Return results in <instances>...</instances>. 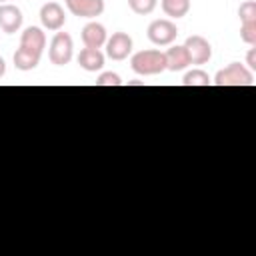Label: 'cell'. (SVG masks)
<instances>
[{
	"label": "cell",
	"instance_id": "obj_9",
	"mask_svg": "<svg viewBox=\"0 0 256 256\" xmlns=\"http://www.w3.org/2000/svg\"><path fill=\"white\" fill-rule=\"evenodd\" d=\"M66 8L78 18H96L104 12V0H64Z\"/></svg>",
	"mask_w": 256,
	"mask_h": 256
},
{
	"label": "cell",
	"instance_id": "obj_15",
	"mask_svg": "<svg viewBox=\"0 0 256 256\" xmlns=\"http://www.w3.org/2000/svg\"><path fill=\"white\" fill-rule=\"evenodd\" d=\"M160 2L164 14L170 18H182L190 10V0H160Z\"/></svg>",
	"mask_w": 256,
	"mask_h": 256
},
{
	"label": "cell",
	"instance_id": "obj_12",
	"mask_svg": "<svg viewBox=\"0 0 256 256\" xmlns=\"http://www.w3.org/2000/svg\"><path fill=\"white\" fill-rule=\"evenodd\" d=\"M104 60L106 56L100 52V48H82L80 54H78V64L80 68H84L86 72H96V70H102L104 66Z\"/></svg>",
	"mask_w": 256,
	"mask_h": 256
},
{
	"label": "cell",
	"instance_id": "obj_1",
	"mask_svg": "<svg viewBox=\"0 0 256 256\" xmlns=\"http://www.w3.org/2000/svg\"><path fill=\"white\" fill-rule=\"evenodd\" d=\"M130 66L140 76H156L166 70V56L160 50H140L130 58Z\"/></svg>",
	"mask_w": 256,
	"mask_h": 256
},
{
	"label": "cell",
	"instance_id": "obj_21",
	"mask_svg": "<svg viewBox=\"0 0 256 256\" xmlns=\"http://www.w3.org/2000/svg\"><path fill=\"white\" fill-rule=\"evenodd\" d=\"M246 64H248V70H256V48H250L248 54H246Z\"/></svg>",
	"mask_w": 256,
	"mask_h": 256
},
{
	"label": "cell",
	"instance_id": "obj_6",
	"mask_svg": "<svg viewBox=\"0 0 256 256\" xmlns=\"http://www.w3.org/2000/svg\"><path fill=\"white\" fill-rule=\"evenodd\" d=\"M40 22L46 30H54L58 32L64 24H66V14L64 8L58 2H46L40 8Z\"/></svg>",
	"mask_w": 256,
	"mask_h": 256
},
{
	"label": "cell",
	"instance_id": "obj_17",
	"mask_svg": "<svg viewBox=\"0 0 256 256\" xmlns=\"http://www.w3.org/2000/svg\"><path fill=\"white\" fill-rule=\"evenodd\" d=\"M158 0H128V6L132 12L140 14V16H146V14H152L154 8H156Z\"/></svg>",
	"mask_w": 256,
	"mask_h": 256
},
{
	"label": "cell",
	"instance_id": "obj_18",
	"mask_svg": "<svg viewBox=\"0 0 256 256\" xmlns=\"http://www.w3.org/2000/svg\"><path fill=\"white\" fill-rule=\"evenodd\" d=\"M238 16L240 22H256V2L254 0H246L238 6Z\"/></svg>",
	"mask_w": 256,
	"mask_h": 256
},
{
	"label": "cell",
	"instance_id": "obj_16",
	"mask_svg": "<svg viewBox=\"0 0 256 256\" xmlns=\"http://www.w3.org/2000/svg\"><path fill=\"white\" fill-rule=\"evenodd\" d=\"M182 84L184 86H210L212 78L208 76V72H204L200 68H194V70L186 72V76L182 78Z\"/></svg>",
	"mask_w": 256,
	"mask_h": 256
},
{
	"label": "cell",
	"instance_id": "obj_11",
	"mask_svg": "<svg viewBox=\"0 0 256 256\" xmlns=\"http://www.w3.org/2000/svg\"><path fill=\"white\" fill-rule=\"evenodd\" d=\"M106 40H108L106 28L100 22H88L82 28V42H84V46H88V48H100V46L106 44Z\"/></svg>",
	"mask_w": 256,
	"mask_h": 256
},
{
	"label": "cell",
	"instance_id": "obj_5",
	"mask_svg": "<svg viewBox=\"0 0 256 256\" xmlns=\"http://www.w3.org/2000/svg\"><path fill=\"white\" fill-rule=\"evenodd\" d=\"M184 48L188 52V58H190V64H206L210 58H212V46L210 42L200 36V34H192L186 38L184 42Z\"/></svg>",
	"mask_w": 256,
	"mask_h": 256
},
{
	"label": "cell",
	"instance_id": "obj_8",
	"mask_svg": "<svg viewBox=\"0 0 256 256\" xmlns=\"http://www.w3.org/2000/svg\"><path fill=\"white\" fill-rule=\"evenodd\" d=\"M22 10L14 4H0V30L6 32V34H14L20 30L22 26Z\"/></svg>",
	"mask_w": 256,
	"mask_h": 256
},
{
	"label": "cell",
	"instance_id": "obj_10",
	"mask_svg": "<svg viewBox=\"0 0 256 256\" xmlns=\"http://www.w3.org/2000/svg\"><path fill=\"white\" fill-rule=\"evenodd\" d=\"M20 48H26V50L36 52V54L42 56V52H44V48H46V36H44V32H42V28H38V26H28V28L22 32V36H20Z\"/></svg>",
	"mask_w": 256,
	"mask_h": 256
},
{
	"label": "cell",
	"instance_id": "obj_20",
	"mask_svg": "<svg viewBox=\"0 0 256 256\" xmlns=\"http://www.w3.org/2000/svg\"><path fill=\"white\" fill-rule=\"evenodd\" d=\"M96 86H122V80L116 72H102L96 80Z\"/></svg>",
	"mask_w": 256,
	"mask_h": 256
},
{
	"label": "cell",
	"instance_id": "obj_23",
	"mask_svg": "<svg viewBox=\"0 0 256 256\" xmlns=\"http://www.w3.org/2000/svg\"><path fill=\"white\" fill-rule=\"evenodd\" d=\"M6 2H8V0H0V4H6Z\"/></svg>",
	"mask_w": 256,
	"mask_h": 256
},
{
	"label": "cell",
	"instance_id": "obj_19",
	"mask_svg": "<svg viewBox=\"0 0 256 256\" xmlns=\"http://www.w3.org/2000/svg\"><path fill=\"white\" fill-rule=\"evenodd\" d=\"M240 38L248 46L256 44V22H242L240 24Z\"/></svg>",
	"mask_w": 256,
	"mask_h": 256
},
{
	"label": "cell",
	"instance_id": "obj_7",
	"mask_svg": "<svg viewBox=\"0 0 256 256\" xmlns=\"http://www.w3.org/2000/svg\"><path fill=\"white\" fill-rule=\"evenodd\" d=\"M132 52V38L126 32H114L106 40V56L112 60H124Z\"/></svg>",
	"mask_w": 256,
	"mask_h": 256
},
{
	"label": "cell",
	"instance_id": "obj_14",
	"mask_svg": "<svg viewBox=\"0 0 256 256\" xmlns=\"http://www.w3.org/2000/svg\"><path fill=\"white\" fill-rule=\"evenodd\" d=\"M40 64V54L36 52H30L26 48H18L14 52V66L22 72H28V70H34L36 66Z\"/></svg>",
	"mask_w": 256,
	"mask_h": 256
},
{
	"label": "cell",
	"instance_id": "obj_4",
	"mask_svg": "<svg viewBox=\"0 0 256 256\" xmlns=\"http://www.w3.org/2000/svg\"><path fill=\"white\" fill-rule=\"evenodd\" d=\"M148 40L156 46H168L176 40L178 36V28L172 20L168 18H158V20H152L150 26H148Z\"/></svg>",
	"mask_w": 256,
	"mask_h": 256
},
{
	"label": "cell",
	"instance_id": "obj_13",
	"mask_svg": "<svg viewBox=\"0 0 256 256\" xmlns=\"http://www.w3.org/2000/svg\"><path fill=\"white\" fill-rule=\"evenodd\" d=\"M164 56H166V70L170 72H180L190 66V58L184 46H170L164 52Z\"/></svg>",
	"mask_w": 256,
	"mask_h": 256
},
{
	"label": "cell",
	"instance_id": "obj_2",
	"mask_svg": "<svg viewBox=\"0 0 256 256\" xmlns=\"http://www.w3.org/2000/svg\"><path fill=\"white\" fill-rule=\"evenodd\" d=\"M212 82L216 86H252L254 76H252V70H248L244 64L232 62L226 68L218 70V74L214 76Z\"/></svg>",
	"mask_w": 256,
	"mask_h": 256
},
{
	"label": "cell",
	"instance_id": "obj_22",
	"mask_svg": "<svg viewBox=\"0 0 256 256\" xmlns=\"http://www.w3.org/2000/svg\"><path fill=\"white\" fill-rule=\"evenodd\" d=\"M4 72H6V62H4V58L0 56V78L4 76Z\"/></svg>",
	"mask_w": 256,
	"mask_h": 256
},
{
	"label": "cell",
	"instance_id": "obj_3",
	"mask_svg": "<svg viewBox=\"0 0 256 256\" xmlns=\"http://www.w3.org/2000/svg\"><path fill=\"white\" fill-rule=\"evenodd\" d=\"M72 52H74L72 36L68 32H56L50 42V50H48L50 62L56 66H64L72 60Z\"/></svg>",
	"mask_w": 256,
	"mask_h": 256
}]
</instances>
